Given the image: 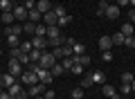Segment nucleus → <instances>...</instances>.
<instances>
[{
    "instance_id": "nucleus-1",
    "label": "nucleus",
    "mask_w": 135,
    "mask_h": 99,
    "mask_svg": "<svg viewBox=\"0 0 135 99\" xmlns=\"http://www.w3.org/2000/svg\"><path fill=\"white\" fill-rule=\"evenodd\" d=\"M56 63V56H54L52 52H47V50H43V54H41V61H38V65L43 68V70H50V68Z\"/></svg>"
},
{
    "instance_id": "nucleus-2",
    "label": "nucleus",
    "mask_w": 135,
    "mask_h": 99,
    "mask_svg": "<svg viewBox=\"0 0 135 99\" xmlns=\"http://www.w3.org/2000/svg\"><path fill=\"white\" fill-rule=\"evenodd\" d=\"M20 81H23L25 86H34V83H38V74H36V72H32V70H23Z\"/></svg>"
},
{
    "instance_id": "nucleus-3",
    "label": "nucleus",
    "mask_w": 135,
    "mask_h": 99,
    "mask_svg": "<svg viewBox=\"0 0 135 99\" xmlns=\"http://www.w3.org/2000/svg\"><path fill=\"white\" fill-rule=\"evenodd\" d=\"M32 45H34V50H47V47H50L47 36H34L32 38Z\"/></svg>"
},
{
    "instance_id": "nucleus-4",
    "label": "nucleus",
    "mask_w": 135,
    "mask_h": 99,
    "mask_svg": "<svg viewBox=\"0 0 135 99\" xmlns=\"http://www.w3.org/2000/svg\"><path fill=\"white\" fill-rule=\"evenodd\" d=\"M9 74H14V77L23 74V65H20L18 59H9Z\"/></svg>"
},
{
    "instance_id": "nucleus-5",
    "label": "nucleus",
    "mask_w": 135,
    "mask_h": 99,
    "mask_svg": "<svg viewBox=\"0 0 135 99\" xmlns=\"http://www.w3.org/2000/svg\"><path fill=\"white\" fill-rule=\"evenodd\" d=\"M36 74H38V81H41V83H45V86H50V83H52V79H54L52 72H50V70H43V68H41Z\"/></svg>"
},
{
    "instance_id": "nucleus-6",
    "label": "nucleus",
    "mask_w": 135,
    "mask_h": 99,
    "mask_svg": "<svg viewBox=\"0 0 135 99\" xmlns=\"http://www.w3.org/2000/svg\"><path fill=\"white\" fill-rule=\"evenodd\" d=\"M99 50L101 52H110L113 50V38L110 36H101L99 38Z\"/></svg>"
},
{
    "instance_id": "nucleus-7",
    "label": "nucleus",
    "mask_w": 135,
    "mask_h": 99,
    "mask_svg": "<svg viewBox=\"0 0 135 99\" xmlns=\"http://www.w3.org/2000/svg\"><path fill=\"white\" fill-rule=\"evenodd\" d=\"M27 20H29V23H36V25H38L41 20H43V14H41L36 7H34V9H29V11H27Z\"/></svg>"
},
{
    "instance_id": "nucleus-8",
    "label": "nucleus",
    "mask_w": 135,
    "mask_h": 99,
    "mask_svg": "<svg viewBox=\"0 0 135 99\" xmlns=\"http://www.w3.org/2000/svg\"><path fill=\"white\" fill-rule=\"evenodd\" d=\"M119 7H117V5H108L106 7V11H104V16H106V18H110V20H115L117 18V16H119Z\"/></svg>"
},
{
    "instance_id": "nucleus-9",
    "label": "nucleus",
    "mask_w": 135,
    "mask_h": 99,
    "mask_svg": "<svg viewBox=\"0 0 135 99\" xmlns=\"http://www.w3.org/2000/svg\"><path fill=\"white\" fill-rule=\"evenodd\" d=\"M43 90H45V83H41V81H38V83H34V86H29L27 95H29V97H38V95L43 92Z\"/></svg>"
},
{
    "instance_id": "nucleus-10",
    "label": "nucleus",
    "mask_w": 135,
    "mask_h": 99,
    "mask_svg": "<svg viewBox=\"0 0 135 99\" xmlns=\"http://www.w3.org/2000/svg\"><path fill=\"white\" fill-rule=\"evenodd\" d=\"M11 11H14V18H16V20H25V18H27V9H25L23 5L14 7V9H11Z\"/></svg>"
},
{
    "instance_id": "nucleus-11",
    "label": "nucleus",
    "mask_w": 135,
    "mask_h": 99,
    "mask_svg": "<svg viewBox=\"0 0 135 99\" xmlns=\"http://www.w3.org/2000/svg\"><path fill=\"white\" fill-rule=\"evenodd\" d=\"M43 23L47 25V27H52V25L59 23V18H56V14H54V11H47V14H43Z\"/></svg>"
},
{
    "instance_id": "nucleus-12",
    "label": "nucleus",
    "mask_w": 135,
    "mask_h": 99,
    "mask_svg": "<svg viewBox=\"0 0 135 99\" xmlns=\"http://www.w3.org/2000/svg\"><path fill=\"white\" fill-rule=\"evenodd\" d=\"M36 9L41 14H47V11H52V5H50V0H36Z\"/></svg>"
},
{
    "instance_id": "nucleus-13",
    "label": "nucleus",
    "mask_w": 135,
    "mask_h": 99,
    "mask_svg": "<svg viewBox=\"0 0 135 99\" xmlns=\"http://www.w3.org/2000/svg\"><path fill=\"white\" fill-rule=\"evenodd\" d=\"M0 83H2V86H7V88H9V86H14V83H16V77L7 72V74H2V77H0Z\"/></svg>"
},
{
    "instance_id": "nucleus-14",
    "label": "nucleus",
    "mask_w": 135,
    "mask_h": 99,
    "mask_svg": "<svg viewBox=\"0 0 135 99\" xmlns=\"http://www.w3.org/2000/svg\"><path fill=\"white\" fill-rule=\"evenodd\" d=\"M124 36H135V29H133V23H124L122 25V29H119Z\"/></svg>"
},
{
    "instance_id": "nucleus-15",
    "label": "nucleus",
    "mask_w": 135,
    "mask_h": 99,
    "mask_svg": "<svg viewBox=\"0 0 135 99\" xmlns=\"http://www.w3.org/2000/svg\"><path fill=\"white\" fill-rule=\"evenodd\" d=\"M7 43H9V47H20L18 34H7Z\"/></svg>"
},
{
    "instance_id": "nucleus-16",
    "label": "nucleus",
    "mask_w": 135,
    "mask_h": 99,
    "mask_svg": "<svg viewBox=\"0 0 135 99\" xmlns=\"http://www.w3.org/2000/svg\"><path fill=\"white\" fill-rule=\"evenodd\" d=\"M34 36H47V25L38 23V25H36V29H34Z\"/></svg>"
},
{
    "instance_id": "nucleus-17",
    "label": "nucleus",
    "mask_w": 135,
    "mask_h": 99,
    "mask_svg": "<svg viewBox=\"0 0 135 99\" xmlns=\"http://www.w3.org/2000/svg\"><path fill=\"white\" fill-rule=\"evenodd\" d=\"M47 43H50V47H61L63 43H65V38L63 36H54V38H47Z\"/></svg>"
},
{
    "instance_id": "nucleus-18",
    "label": "nucleus",
    "mask_w": 135,
    "mask_h": 99,
    "mask_svg": "<svg viewBox=\"0 0 135 99\" xmlns=\"http://www.w3.org/2000/svg\"><path fill=\"white\" fill-rule=\"evenodd\" d=\"M92 79H95V83H99V86H104V83H106V77H104V72H99V70H95V72H92Z\"/></svg>"
},
{
    "instance_id": "nucleus-19",
    "label": "nucleus",
    "mask_w": 135,
    "mask_h": 99,
    "mask_svg": "<svg viewBox=\"0 0 135 99\" xmlns=\"http://www.w3.org/2000/svg\"><path fill=\"white\" fill-rule=\"evenodd\" d=\"M41 54H43V50H32V52H29V63H38Z\"/></svg>"
},
{
    "instance_id": "nucleus-20",
    "label": "nucleus",
    "mask_w": 135,
    "mask_h": 99,
    "mask_svg": "<svg viewBox=\"0 0 135 99\" xmlns=\"http://www.w3.org/2000/svg\"><path fill=\"white\" fill-rule=\"evenodd\" d=\"M54 36H61V27H59V25L47 27V38H54Z\"/></svg>"
},
{
    "instance_id": "nucleus-21",
    "label": "nucleus",
    "mask_w": 135,
    "mask_h": 99,
    "mask_svg": "<svg viewBox=\"0 0 135 99\" xmlns=\"http://www.w3.org/2000/svg\"><path fill=\"white\" fill-rule=\"evenodd\" d=\"M70 23H72V16H70V14H65V16H61V18H59V23H56V25L63 29L65 25H70Z\"/></svg>"
},
{
    "instance_id": "nucleus-22",
    "label": "nucleus",
    "mask_w": 135,
    "mask_h": 99,
    "mask_svg": "<svg viewBox=\"0 0 135 99\" xmlns=\"http://www.w3.org/2000/svg\"><path fill=\"white\" fill-rule=\"evenodd\" d=\"M110 38H113V45H124V38H126V36H124L122 32H117V34H113Z\"/></svg>"
},
{
    "instance_id": "nucleus-23",
    "label": "nucleus",
    "mask_w": 135,
    "mask_h": 99,
    "mask_svg": "<svg viewBox=\"0 0 135 99\" xmlns=\"http://www.w3.org/2000/svg\"><path fill=\"white\" fill-rule=\"evenodd\" d=\"M50 72H52L54 77H61V74H63V72H65V70H63V65H61V63H54V65L50 68Z\"/></svg>"
},
{
    "instance_id": "nucleus-24",
    "label": "nucleus",
    "mask_w": 135,
    "mask_h": 99,
    "mask_svg": "<svg viewBox=\"0 0 135 99\" xmlns=\"http://www.w3.org/2000/svg\"><path fill=\"white\" fill-rule=\"evenodd\" d=\"M92 83H95V79H92V72H88V74H86V77H83V81H81V88H83V90H86V88H88V86H92Z\"/></svg>"
},
{
    "instance_id": "nucleus-25",
    "label": "nucleus",
    "mask_w": 135,
    "mask_h": 99,
    "mask_svg": "<svg viewBox=\"0 0 135 99\" xmlns=\"http://www.w3.org/2000/svg\"><path fill=\"white\" fill-rule=\"evenodd\" d=\"M18 50H20V47H18ZM16 59L20 61V65H29V54L27 52H18V56H16Z\"/></svg>"
},
{
    "instance_id": "nucleus-26",
    "label": "nucleus",
    "mask_w": 135,
    "mask_h": 99,
    "mask_svg": "<svg viewBox=\"0 0 135 99\" xmlns=\"http://www.w3.org/2000/svg\"><path fill=\"white\" fill-rule=\"evenodd\" d=\"M2 23H5V25L14 23V11H2Z\"/></svg>"
},
{
    "instance_id": "nucleus-27",
    "label": "nucleus",
    "mask_w": 135,
    "mask_h": 99,
    "mask_svg": "<svg viewBox=\"0 0 135 99\" xmlns=\"http://www.w3.org/2000/svg\"><path fill=\"white\" fill-rule=\"evenodd\" d=\"M101 90H104V95H106V97H113V95L117 92V90H115V86H108V83H104V86H101Z\"/></svg>"
},
{
    "instance_id": "nucleus-28",
    "label": "nucleus",
    "mask_w": 135,
    "mask_h": 99,
    "mask_svg": "<svg viewBox=\"0 0 135 99\" xmlns=\"http://www.w3.org/2000/svg\"><path fill=\"white\" fill-rule=\"evenodd\" d=\"M52 11L56 14V18H61V16H65V14H68V11H65V7H63V5H56V7H52Z\"/></svg>"
},
{
    "instance_id": "nucleus-29",
    "label": "nucleus",
    "mask_w": 135,
    "mask_h": 99,
    "mask_svg": "<svg viewBox=\"0 0 135 99\" xmlns=\"http://www.w3.org/2000/svg\"><path fill=\"white\" fill-rule=\"evenodd\" d=\"M72 52H74V56H81V54H86V47H83L81 43H77V45L72 47Z\"/></svg>"
},
{
    "instance_id": "nucleus-30",
    "label": "nucleus",
    "mask_w": 135,
    "mask_h": 99,
    "mask_svg": "<svg viewBox=\"0 0 135 99\" xmlns=\"http://www.w3.org/2000/svg\"><path fill=\"white\" fill-rule=\"evenodd\" d=\"M61 65H63V70H72V65H74L72 56H65V59H63V63H61Z\"/></svg>"
},
{
    "instance_id": "nucleus-31",
    "label": "nucleus",
    "mask_w": 135,
    "mask_h": 99,
    "mask_svg": "<svg viewBox=\"0 0 135 99\" xmlns=\"http://www.w3.org/2000/svg\"><path fill=\"white\" fill-rule=\"evenodd\" d=\"M32 50H34V45H32V41H25V43H20V52H32Z\"/></svg>"
},
{
    "instance_id": "nucleus-32",
    "label": "nucleus",
    "mask_w": 135,
    "mask_h": 99,
    "mask_svg": "<svg viewBox=\"0 0 135 99\" xmlns=\"http://www.w3.org/2000/svg\"><path fill=\"white\" fill-rule=\"evenodd\" d=\"M7 92H9L11 97H14V95H18V92H23V88H20L18 83H14V86H9V88H7Z\"/></svg>"
},
{
    "instance_id": "nucleus-33",
    "label": "nucleus",
    "mask_w": 135,
    "mask_h": 99,
    "mask_svg": "<svg viewBox=\"0 0 135 99\" xmlns=\"http://www.w3.org/2000/svg\"><path fill=\"white\" fill-rule=\"evenodd\" d=\"M0 11H11V0H0Z\"/></svg>"
},
{
    "instance_id": "nucleus-34",
    "label": "nucleus",
    "mask_w": 135,
    "mask_h": 99,
    "mask_svg": "<svg viewBox=\"0 0 135 99\" xmlns=\"http://www.w3.org/2000/svg\"><path fill=\"white\" fill-rule=\"evenodd\" d=\"M34 29H36V23H29V20H27V23L23 25V32H29V34H34Z\"/></svg>"
},
{
    "instance_id": "nucleus-35",
    "label": "nucleus",
    "mask_w": 135,
    "mask_h": 99,
    "mask_svg": "<svg viewBox=\"0 0 135 99\" xmlns=\"http://www.w3.org/2000/svg\"><path fill=\"white\" fill-rule=\"evenodd\" d=\"M133 79L135 77L131 74V72H124V74H122V83H133Z\"/></svg>"
},
{
    "instance_id": "nucleus-36",
    "label": "nucleus",
    "mask_w": 135,
    "mask_h": 99,
    "mask_svg": "<svg viewBox=\"0 0 135 99\" xmlns=\"http://www.w3.org/2000/svg\"><path fill=\"white\" fill-rule=\"evenodd\" d=\"M83 92H86V90L79 86V88H74V90H72V97H74V99H81V97H83Z\"/></svg>"
},
{
    "instance_id": "nucleus-37",
    "label": "nucleus",
    "mask_w": 135,
    "mask_h": 99,
    "mask_svg": "<svg viewBox=\"0 0 135 99\" xmlns=\"http://www.w3.org/2000/svg\"><path fill=\"white\" fill-rule=\"evenodd\" d=\"M5 32L7 34H20V32H23V27H20V25H14V27H7Z\"/></svg>"
},
{
    "instance_id": "nucleus-38",
    "label": "nucleus",
    "mask_w": 135,
    "mask_h": 99,
    "mask_svg": "<svg viewBox=\"0 0 135 99\" xmlns=\"http://www.w3.org/2000/svg\"><path fill=\"white\" fill-rule=\"evenodd\" d=\"M70 72H72V74H81V72H83V65H81V63H74Z\"/></svg>"
},
{
    "instance_id": "nucleus-39",
    "label": "nucleus",
    "mask_w": 135,
    "mask_h": 99,
    "mask_svg": "<svg viewBox=\"0 0 135 99\" xmlns=\"http://www.w3.org/2000/svg\"><path fill=\"white\" fill-rule=\"evenodd\" d=\"M124 45L126 47H135V36H126L124 38Z\"/></svg>"
},
{
    "instance_id": "nucleus-40",
    "label": "nucleus",
    "mask_w": 135,
    "mask_h": 99,
    "mask_svg": "<svg viewBox=\"0 0 135 99\" xmlns=\"http://www.w3.org/2000/svg\"><path fill=\"white\" fill-rule=\"evenodd\" d=\"M106 7H108V2H106V0H101V2H99V7H97V11H99V16H104V11H106Z\"/></svg>"
},
{
    "instance_id": "nucleus-41",
    "label": "nucleus",
    "mask_w": 135,
    "mask_h": 99,
    "mask_svg": "<svg viewBox=\"0 0 135 99\" xmlns=\"http://www.w3.org/2000/svg\"><path fill=\"white\" fill-rule=\"evenodd\" d=\"M23 7L29 11V9H34V7H36V2H34V0H25V5H23Z\"/></svg>"
},
{
    "instance_id": "nucleus-42",
    "label": "nucleus",
    "mask_w": 135,
    "mask_h": 99,
    "mask_svg": "<svg viewBox=\"0 0 135 99\" xmlns=\"http://www.w3.org/2000/svg\"><path fill=\"white\" fill-rule=\"evenodd\" d=\"M63 45H68V47H74V45H77V41H74L72 36H68V38H65V43H63Z\"/></svg>"
},
{
    "instance_id": "nucleus-43",
    "label": "nucleus",
    "mask_w": 135,
    "mask_h": 99,
    "mask_svg": "<svg viewBox=\"0 0 135 99\" xmlns=\"http://www.w3.org/2000/svg\"><path fill=\"white\" fill-rule=\"evenodd\" d=\"M101 59H104V61H113V52H101Z\"/></svg>"
},
{
    "instance_id": "nucleus-44",
    "label": "nucleus",
    "mask_w": 135,
    "mask_h": 99,
    "mask_svg": "<svg viewBox=\"0 0 135 99\" xmlns=\"http://www.w3.org/2000/svg\"><path fill=\"white\" fill-rule=\"evenodd\" d=\"M131 92V83H122V95H128Z\"/></svg>"
},
{
    "instance_id": "nucleus-45",
    "label": "nucleus",
    "mask_w": 135,
    "mask_h": 99,
    "mask_svg": "<svg viewBox=\"0 0 135 99\" xmlns=\"http://www.w3.org/2000/svg\"><path fill=\"white\" fill-rule=\"evenodd\" d=\"M14 99H29V95H27V92H25V90H23V92L14 95Z\"/></svg>"
},
{
    "instance_id": "nucleus-46",
    "label": "nucleus",
    "mask_w": 135,
    "mask_h": 99,
    "mask_svg": "<svg viewBox=\"0 0 135 99\" xmlns=\"http://www.w3.org/2000/svg\"><path fill=\"white\" fill-rule=\"evenodd\" d=\"M128 2H131V0H115V5L119 7V9H122V7H126V5H128Z\"/></svg>"
},
{
    "instance_id": "nucleus-47",
    "label": "nucleus",
    "mask_w": 135,
    "mask_h": 99,
    "mask_svg": "<svg viewBox=\"0 0 135 99\" xmlns=\"http://www.w3.org/2000/svg\"><path fill=\"white\" fill-rule=\"evenodd\" d=\"M45 99H54V90H45Z\"/></svg>"
},
{
    "instance_id": "nucleus-48",
    "label": "nucleus",
    "mask_w": 135,
    "mask_h": 99,
    "mask_svg": "<svg viewBox=\"0 0 135 99\" xmlns=\"http://www.w3.org/2000/svg\"><path fill=\"white\" fill-rule=\"evenodd\" d=\"M128 18H131V23H135V9L128 11Z\"/></svg>"
},
{
    "instance_id": "nucleus-49",
    "label": "nucleus",
    "mask_w": 135,
    "mask_h": 99,
    "mask_svg": "<svg viewBox=\"0 0 135 99\" xmlns=\"http://www.w3.org/2000/svg\"><path fill=\"white\" fill-rule=\"evenodd\" d=\"M0 99H14V97H11L9 92H2V95H0Z\"/></svg>"
},
{
    "instance_id": "nucleus-50",
    "label": "nucleus",
    "mask_w": 135,
    "mask_h": 99,
    "mask_svg": "<svg viewBox=\"0 0 135 99\" xmlns=\"http://www.w3.org/2000/svg\"><path fill=\"white\" fill-rule=\"evenodd\" d=\"M110 99H122V97H119V92H115V95H113Z\"/></svg>"
},
{
    "instance_id": "nucleus-51",
    "label": "nucleus",
    "mask_w": 135,
    "mask_h": 99,
    "mask_svg": "<svg viewBox=\"0 0 135 99\" xmlns=\"http://www.w3.org/2000/svg\"><path fill=\"white\" fill-rule=\"evenodd\" d=\"M131 90H133V92H135V79H133V83H131Z\"/></svg>"
},
{
    "instance_id": "nucleus-52",
    "label": "nucleus",
    "mask_w": 135,
    "mask_h": 99,
    "mask_svg": "<svg viewBox=\"0 0 135 99\" xmlns=\"http://www.w3.org/2000/svg\"><path fill=\"white\" fill-rule=\"evenodd\" d=\"M128 5H133V9H135V0H131V2H128Z\"/></svg>"
},
{
    "instance_id": "nucleus-53",
    "label": "nucleus",
    "mask_w": 135,
    "mask_h": 99,
    "mask_svg": "<svg viewBox=\"0 0 135 99\" xmlns=\"http://www.w3.org/2000/svg\"><path fill=\"white\" fill-rule=\"evenodd\" d=\"M34 99H45V97H41V95H38V97H34Z\"/></svg>"
},
{
    "instance_id": "nucleus-54",
    "label": "nucleus",
    "mask_w": 135,
    "mask_h": 99,
    "mask_svg": "<svg viewBox=\"0 0 135 99\" xmlns=\"http://www.w3.org/2000/svg\"><path fill=\"white\" fill-rule=\"evenodd\" d=\"M0 95H2V83H0Z\"/></svg>"
},
{
    "instance_id": "nucleus-55",
    "label": "nucleus",
    "mask_w": 135,
    "mask_h": 99,
    "mask_svg": "<svg viewBox=\"0 0 135 99\" xmlns=\"http://www.w3.org/2000/svg\"><path fill=\"white\" fill-rule=\"evenodd\" d=\"M0 20H2V11H0Z\"/></svg>"
},
{
    "instance_id": "nucleus-56",
    "label": "nucleus",
    "mask_w": 135,
    "mask_h": 99,
    "mask_svg": "<svg viewBox=\"0 0 135 99\" xmlns=\"http://www.w3.org/2000/svg\"><path fill=\"white\" fill-rule=\"evenodd\" d=\"M106 2H113V0H106Z\"/></svg>"
},
{
    "instance_id": "nucleus-57",
    "label": "nucleus",
    "mask_w": 135,
    "mask_h": 99,
    "mask_svg": "<svg viewBox=\"0 0 135 99\" xmlns=\"http://www.w3.org/2000/svg\"><path fill=\"white\" fill-rule=\"evenodd\" d=\"M0 54H2V50H0Z\"/></svg>"
},
{
    "instance_id": "nucleus-58",
    "label": "nucleus",
    "mask_w": 135,
    "mask_h": 99,
    "mask_svg": "<svg viewBox=\"0 0 135 99\" xmlns=\"http://www.w3.org/2000/svg\"><path fill=\"white\" fill-rule=\"evenodd\" d=\"M70 99H74V97H70Z\"/></svg>"
}]
</instances>
